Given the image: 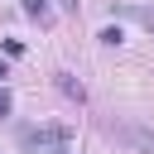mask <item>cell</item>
<instances>
[{"instance_id":"7a4b0ae2","label":"cell","mask_w":154,"mask_h":154,"mask_svg":"<svg viewBox=\"0 0 154 154\" xmlns=\"http://www.w3.org/2000/svg\"><path fill=\"white\" fill-rule=\"evenodd\" d=\"M125 14H130V19H140V24H144V29L154 34V5H130Z\"/></svg>"},{"instance_id":"5b68a950","label":"cell","mask_w":154,"mask_h":154,"mask_svg":"<svg viewBox=\"0 0 154 154\" xmlns=\"http://www.w3.org/2000/svg\"><path fill=\"white\" fill-rule=\"evenodd\" d=\"M0 77H5V63H0Z\"/></svg>"},{"instance_id":"277c9868","label":"cell","mask_w":154,"mask_h":154,"mask_svg":"<svg viewBox=\"0 0 154 154\" xmlns=\"http://www.w3.org/2000/svg\"><path fill=\"white\" fill-rule=\"evenodd\" d=\"M5 111H10V91L0 87V116H5Z\"/></svg>"},{"instance_id":"3957f363","label":"cell","mask_w":154,"mask_h":154,"mask_svg":"<svg viewBox=\"0 0 154 154\" xmlns=\"http://www.w3.org/2000/svg\"><path fill=\"white\" fill-rule=\"evenodd\" d=\"M24 10H29V14H38V19H48V0H24Z\"/></svg>"},{"instance_id":"6da1fadb","label":"cell","mask_w":154,"mask_h":154,"mask_svg":"<svg viewBox=\"0 0 154 154\" xmlns=\"http://www.w3.org/2000/svg\"><path fill=\"white\" fill-rule=\"evenodd\" d=\"M120 140H130L140 154H154V130H144V125H111Z\"/></svg>"}]
</instances>
